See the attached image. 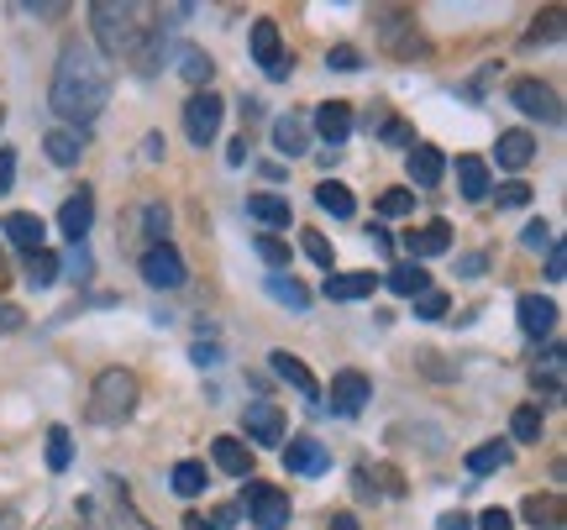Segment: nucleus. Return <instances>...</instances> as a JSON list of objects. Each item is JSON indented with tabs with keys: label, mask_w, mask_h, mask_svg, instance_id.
Here are the masks:
<instances>
[{
	"label": "nucleus",
	"mask_w": 567,
	"mask_h": 530,
	"mask_svg": "<svg viewBox=\"0 0 567 530\" xmlns=\"http://www.w3.org/2000/svg\"><path fill=\"white\" fill-rule=\"evenodd\" d=\"M42 147H48V158L59 168H74L84 158V132H74V126H53L48 137H42Z\"/></svg>",
	"instance_id": "obj_22"
},
{
	"label": "nucleus",
	"mask_w": 567,
	"mask_h": 530,
	"mask_svg": "<svg viewBox=\"0 0 567 530\" xmlns=\"http://www.w3.org/2000/svg\"><path fill=\"white\" fill-rule=\"evenodd\" d=\"M520 242H526V247H536V252H542V247H551V242H557V237H551V226H547V221H530L526 231H520Z\"/></svg>",
	"instance_id": "obj_47"
},
{
	"label": "nucleus",
	"mask_w": 567,
	"mask_h": 530,
	"mask_svg": "<svg viewBox=\"0 0 567 530\" xmlns=\"http://www.w3.org/2000/svg\"><path fill=\"white\" fill-rule=\"evenodd\" d=\"M69 463H74V447H69V430H63V426H48V468L63 472Z\"/></svg>",
	"instance_id": "obj_37"
},
{
	"label": "nucleus",
	"mask_w": 567,
	"mask_h": 530,
	"mask_svg": "<svg viewBox=\"0 0 567 530\" xmlns=\"http://www.w3.org/2000/svg\"><path fill=\"white\" fill-rule=\"evenodd\" d=\"M446 310H452V300H446L442 289H425V294H415V321H442Z\"/></svg>",
	"instance_id": "obj_39"
},
{
	"label": "nucleus",
	"mask_w": 567,
	"mask_h": 530,
	"mask_svg": "<svg viewBox=\"0 0 567 530\" xmlns=\"http://www.w3.org/2000/svg\"><path fill=\"white\" fill-rule=\"evenodd\" d=\"M331 530H363V526H358L352 515H331Z\"/></svg>",
	"instance_id": "obj_58"
},
{
	"label": "nucleus",
	"mask_w": 567,
	"mask_h": 530,
	"mask_svg": "<svg viewBox=\"0 0 567 530\" xmlns=\"http://www.w3.org/2000/svg\"><path fill=\"white\" fill-rule=\"evenodd\" d=\"M274 147H279L284 158H300L305 147H310V122L305 116H279L274 122Z\"/></svg>",
	"instance_id": "obj_24"
},
{
	"label": "nucleus",
	"mask_w": 567,
	"mask_h": 530,
	"mask_svg": "<svg viewBox=\"0 0 567 530\" xmlns=\"http://www.w3.org/2000/svg\"><path fill=\"white\" fill-rule=\"evenodd\" d=\"M520 515H526V526H536V530H563L567 526V510H563L557 493H530L526 505H520Z\"/></svg>",
	"instance_id": "obj_21"
},
{
	"label": "nucleus",
	"mask_w": 567,
	"mask_h": 530,
	"mask_svg": "<svg viewBox=\"0 0 567 530\" xmlns=\"http://www.w3.org/2000/svg\"><path fill=\"white\" fill-rule=\"evenodd\" d=\"M142 279H147L153 289H179L184 279H189V268H184L179 247H174V242L147 247V252H142Z\"/></svg>",
	"instance_id": "obj_5"
},
{
	"label": "nucleus",
	"mask_w": 567,
	"mask_h": 530,
	"mask_svg": "<svg viewBox=\"0 0 567 530\" xmlns=\"http://www.w3.org/2000/svg\"><path fill=\"white\" fill-rule=\"evenodd\" d=\"M0 122H6V105H0Z\"/></svg>",
	"instance_id": "obj_61"
},
{
	"label": "nucleus",
	"mask_w": 567,
	"mask_h": 530,
	"mask_svg": "<svg viewBox=\"0 0 567 530\" xmlns=\"http://www.w3.org/2000/svg\"><path fill=\"white\" fill-rule=\"evenodd\" d=\"M436 530H473V520H467L463 510H452V515H442V520H436Z\"/></svg>",
	"instance_id": "obj_52"
},
{
	"label": "nucleus",
	"mask_w": 567,
	"mask_h": 530,
	"mask_svg": "<svg viewBox=\"0 0 567 530\" xmlns=\"http://www.w3.org/2000/svg\"><path fill=\"white\" fill-rule=\"evenodd\" d=\"M243 430L247 441H258V447H284V409L274 399H252L243 409Z\"/></svg>",
	"instance_id": "obj_8"
},
{
	"label": "nucleus",
	"mask_w": 567,
	"mask_h": 530,
	"mask_svg": "<svg viewBox=\"0 0 567 530\" xmlns=\"http://www.w3.org/2000/svg\"><path fill=\"white\" fill-rule=\"evenodd\" d=\"M305 258H310V263H321V268L337 263V252H331V242H326L321 231H305Z\"/></svg>",
	"instance_id": "obj_42"
},
{
	"label": "nucleus",
	"mask_w": 567,
	"mask_h": 530,
	"mask_svg": "<svg viewBox=\"0 0 567 530\" xmlns=\"http://www.w3.org/2000/svg\"><path fill=\"white\" fill-rule=\"evenodd\" d=\"M247 216L264 226H289V200H279V195H247Z\"/></svg>",
	"instance_id": "obj_30"
},
{
	"label": "nucleus",
	"mask_w": 567,
	"mask_h": 530,
	"mask_svg": "<svg viewBox=\"0 0 567 530\" xmlns=\"http://www.w3.org/2000/svg\"><path fill=\"white\" fill-rule=\"evenodd\" d=\"M389 289H394L400 300H415V294L431 289V273H425L421 263H400V268H389Z\"/></svg>",
	"instance_id": "obj_28"
},
{
	"label": "nucleus",
	"mask_w": 567,
	"mask_h": 530,
	"mask_svg": "<svg viewBox=\"0 0 567 530\" xmlns=\"http://www.w3.org/2000/svg\"><path fill=\"white\" fill-rule=\"evenodd\" d=\"M268 363H274V373H279L284 384L295 388V394H305V399H321V384H316V373H310V367L300 363V357H295V352H268Z\"/></svg>",
	"instance_id": "obj_16"
},
{
	"label": "nucleus",
	"mask_w": 567,
	"mask_h": 530,
	"mask_svg": "<svg viewBox=\"0 0 567 530\" xmlns=\"http://www.w3.org/2000/svg\"><path fill=\"white\" fill-rule=\"evenodd\" d=\"M509 457H515V451H509L505 441H484V447H473V451H467L463 463H467V472H473V478H488V472L509 468Z\"/></svg>",
	"instance_id": "obj_25"
},
{
	"label": "nucleus",
	"mask_w": 567,
	"mask_h": 530,
	"mask_svg": "<svg viewBox=\"0 0 567 530\" xmlns=\"http://www.w3.org/2000/svg\"><path fill=\"white\" fill-rule=\"evenodd\" d=\"M11 284V263H6V252H0V289Z\"/></svg>",
	"instance_id": "obj_60"
},
{
	"label": "nucleus",
	"mask_w": 567,
	"mask_h": 530,
	"mask_svg": "<svg viewBox=\"0 0 567 530\" xmlns=\"http://www.w3.org/2000/svg\"><path fill=\"white\" fill-rule=\"evenodd\" d=\"M105 101H111V63H105L95 48L69 42V48L59 53V69H53L48 105H53L74 132H84V126L105 111Z\"/></svg>",
	"instance_id": "obj_1"
},
{
	"label": "nucleus",
	"mask_w": 567,
	"mask_h": 530,
	"mask_svg": "<svg viewBox=\"0 0 567 530\" xmlns=\"http://www.w3.org/2000/svg\"><path fill=\"white\" fill-rule=\"evenodd\" d=\"M484 268H488V258H484V252H467V258H463V273H467V279H478Z\"/></svg>",
	"instance_id": "obj_54"
},
{
	"label": "nucleus",
	"mask_w": 567,
	"mask_h": 530,
	"mask_svg": "<svg viewBox=\"0 0 567 530\" xmlns=\"http://www.w3.org/2000/svg\"><path fill=\"white\" fill-rule=\"evenodd\" d=\"M59 273H63V263H59V258H53V252H48V247L27 258V279H32V289H48V284H53V279H59Z\"/></svg>",
	"instance_id": "obj_32"
},
{
	"label": "nucleus",
	"mask_w": 567,
	"mask_h": 530,
	"mask_svg": "<svg viewBox=\"0 0 567 530\" xmlns=\"http://www.w3.org/2000/svg\"><path fill=\"white\" fill-rule=\"evenodd\" d=\"M373 126H379V137H384L389 147H405V153L415 147V132H410V122H400V116H379Z\"/></svg>",
	"instance_id": "obj_38"
},
{
	"label": "nucleus",
	"mask_w": 567,
	"mask_h": 530,
	"mask_svg": "<svg viewBox=\"0 0 567 530\" xmlns=\"http://www.w3.org/2000/svg\"><path fill=\"white\" fill-rule=\"evenodd\" d=\"M137 399H142L137 373H132V367H105L101 378H95V388H90L84 420H90V426H122V420H132Z\"/></svg>",
	"instance_id": "obj_3"
},
{
	"label": "nucleus",
	"mask_w": 567,
	"mask_h": 530,
	"mask_svg": "<svg viewBox=\"0 0 567 530\" xmlns=\"http://www.w3.org/2000/svg\"><path fill=\"white\" fill-rule=\"evenodd\" d=\"M530 158H536V137L530 132H499V168H509V174H520V168H530Z\"/></svg>",
	"instance_id": "obj_23"
},
{
	"label": "nucleus",
	"mask_w": 567,
	"mask_h": 530,
	"mask_svg": "<svg viewBox=\"0 0 567 530\" xmlns=\"http://www.w3.org/2000/svg\"><path fill=\"white\" fill-rule=\"evenodd\" d=\"M174 493H179V499L205 493V463H195V457H189V463H179V468H174Z\"/></svg>",
	"instance_id": "obj_33"
},
{
	"label": "nucleus",
	"mask_w": 567,
	"mask_h": 530,
	"mask_svg": "<svg viewBox=\"0 0 567 530\" xmlns=\"http://www.w3.org/2000/svg\"><path fill=\"white\" fill-rule=\"evenodd\" d=\"M21 321H27V315H21L17 305H0V336H11V331H21Z\"/></svg>",
	"instance_id": "obj_51"
},
{
	"label": "nucleus",
	"mask_w": 567,
	"mask_h": 530,
	"mask_svg": "<svg viewBox=\"0 0 567 530\" xmlns=\"http://www.w3.org/2000/svg\"><path fill=\"white\" fill-rule=\"evenodd\" d=\"M284 468L300 472V478H316V472L331 468V451H326L316 436H289V447H284Z\"/></svg>",
	"instance_id": "obj_11"
},
{
	"label": "nucleus",
	"mask_w": 567,
	"mask_h": 530,
	"mask_svg": "<svg viewBox=\"0 0 567 530\" xmlns=\"http://www.w3.org/2000/svg\"><path fill=\"white\" fill-rule=\"evenodd\" d=\"M415 210V195L410 189H384L379 195V216H410Z\"/></svg>",
	"instance_id": "obj_40"
},
{
	"label": "nucleus",
	"mask_w": 567,
	"mask_h": 530,
	"mask_svg": "<svg viewBox=\"0 0 567 530\" xmlns=\"http://www.w3.org/2000/svg\"><path fill=\"white\" fill-rule=\"evenodd\" d=\"M405 168H410V184H421V189H431V184H442V174H446V158L436 153V147H410L405 153Z\"/></svg>",
	"instance_id": "obj_20"
},
{
	"label": "nucleus",
	"mask_w": 567,
	"mask_h": 530,
	"mask_svg": "<svg viewBox=\"0 0 567 530\" xmlns=\"http://www.w3.org/2000/svg\"><path fill=\"white\" fill-rule=\"evenodd\" d=\"M547 279H551V284H563V279H567V247L563 242L547 247Z\"/></svg>",
	"instance_id": "obj_46"
},
{
	"label": "nucleus",
	"mask_w": 567,
	"mask_h": 530,
	"mask_svg": "<svg viewBox=\"0 0 567 530\" xmlns=\"http://www.w3.org/2000/svg\"><path fill=\"white\" fill-rule=\"evenodd\" d=\"M210 457H216V468L231 472V478H252V451H247V441H237V436H216V441H210Z\"/></svg>",
	"instance_id": "obj_19"
},
{
	"label": "nucleus",
	"mask_w": 567,
	"mask_h": 530,
	"mask_svg": "<svg viewBox=\"0 0 567 530\" xmlns=\"http://www.w3.org/2000/svg\"><path fill=\"white\" fill-rule=\"evenodd\" d=\"M373 289H379V273H326V300H337V305L368 300Z\"/></svg>",
	"instance_id": "obj_18"
},
{
	"label": "nucleus",
	"mask_w": 567,
	"mask_h": 530,
	"mask_svg": "<svg viewBox=\"0 0 567 530\" xmlns=\"http://www.w3.org/2000/svg\"><path fill=\"white\" fill-rule=\"evenodd\" d=\"M326 69H337V74H352V69H363V53H358V48H347V42H337V48L326 53Z\"/></svg>",
	"instance_id": "obj_41"
},
{
	"label": "nucleus",
	"mask_w": 567,
	"mask_h": 530,
	"mask_svg": "<svg viewBox=\"0 0 567 530\" xmlns=\"http://www.w3.org/2000/svg\"><path fill=\"white\" fill-rule=\"evenodd\" d=\"M509 105H520L536 122H563V105H557V90L542 80H515L509 84Z\"/></svg>",
	"instance_id": "obj_7"
},
{
	"label": "nucleus",
	"mask_w": 567,
	"mask_h": 530,
	"mask_svg": "<svg viewBox=\"0 0 567 530\" xmlns=\"http://www.w3.org/2000/svg\"><path fill=\"white\" fill-rule=\"evenodd\" d=\"M237 515H243V505H221V510H216V520H210V530H226Z\"/></svg>",
	"instance_id": "obj_53"
},
{
	"label": "nucleus",
	"mask_w": 567,
	"mask_h": 530,
	"mask_svg": "<svg viewBox=\"0 0 567 530\" xmlns=\"http://www.w3.org/2000/svg\"><path fill=\"white\" fill-rule=\"evenodd\" d=\"M247 515H252V526L284 530L289 526V493L274 489V484H252L247 489Z\"/></svg>",
	"instance_id": "obj_9"
},
{
	"label": "nucleus",
	"mask_w": 567,
	"mask_h": 530,
	"mask_svg": "<svg viewBox=\"0 0 567 530\" xmlns=\"http://www.w3.org/2000/svg\"><path fill=\"white\" fill-rule=\"evenodd\" d=\"M195 363H200V367H216V363H221V352L205 347V342H200V347H195Z\"/></svg>",
	"instance_id": "obj_56"
},
{
	"label": "nucleus",
	"mask_w": 567,
	"mask_h": 530,
	"mask_svg": "<svg viewBox=\"0 0 567 530\" xmlns=\"http://www.w3.org/2000/svg\"><path fill=\"white\" fill-rule=\"evenodd\" d=\"M368 237H373V247H379V252H394V237H389V231H379V226H373Z\"/></svg>",
	"instance_id": "obj_57"
},
{
	"label": "nucleus",
	"mask_w": 567,
	"mask_h": 530,
	"mask_svg": "<svg viewBox=\"0 0 567 530\" xmlns=\"http://www.w3.org/2000/svg\"><path fill=\"white\" fill-rule=\"evenodd\" d=\"M6 237L32 258V252H42V237H48V226H42V216H32V210H11L6 216Z\"/></svg>",
	"instance_id": "obj_17"
},
{
	"label": "nucleus",
	"mask_w": 567,
	"mask_h": 530,
	"mask_svg": "<svg viewBox=\"0 0 567 530\" xmlns=\"http://www.w3.org/2000/svg\"><path fill=\"white\" fill-rule=\"evenodd\" d=\"M405 252L421 263V258H442V252H452V226L446 221H425L415 226V231H405Z\"/></svg>",
	"instance_id": "obj_13"
},
{
	"label": "nucleus",
	"mask_w": 567,
	"mask_h": 530,
	"mask_svg": "<svg viewBox=\"0 0 567 530\" xmlns=\"http://www.w3.org/2000/svg\"><path fill=\"white\" fill-rule=\"evenodd\" d=\"M530 384L542 388L547 399H563V347H547V363L530 367Z\"/></svg>",
	"instance_id": "obj_26"
},
{
	"label": "nucleus",
	"mask_w": 567,
	"mask_h": 530,
	"mask_svg": "<svg viewBox=\"0 0 567 530\" xmlns=\"http://www.w3.org/2000/svg\"><path fill=\"white\" fill-rule=\"evenodd\" d=\"M368 399H373V384H368V373L347 367V373H337V378H331V409H337V415H358Z\"/></svg>",
	"instance_id": "obj_12"
},
{
	"label": "nucleus",
	"mask_w": 567,
	"mask_h": 530,
	"mask_svg": "<svg viewBox=\"0 0 567 530\" xmlns=\"http://www.w3.org/2000/svg\"><path fill=\"white\" fill-rule=\"evenodd\" d=\"M252 247H258V258H264L268 268H289V247H284L279 237H258Z\"/></svg>",
	"instance_id": "obj_43"
},
{
	"label": "nucleus",
	"mask_w": 567,
	"mask_h": 530,
	"mask_svg": "<svg viewBox=\"0 0 567 530\" xmlns=\"http://www.w3.org/2000/svg\"><path fill=\"white\" fill-rule=\"evenodd\" d=\"M0 530H17V510L11 505H0Z\"/></svg>",
	"instance_id": "obj_59"
},
{
	"label": "nucleus",
	"mask_w": 567,
	"mask_h": 530,
	"mask_svg": "<svg viewBox=\"0 0 567 530\" xmlns=\"http://www.w3.org/2000/svg\"><path fill=\"white\" fill-rule=\"evenodd\" d=\"M184 80L195 84V90H205L210 84V74H216V63H210V53H200V48H184Z\"/></svg>",
	"instance_id": "obj_35"
},
{
	"label": "nucleus",
	"mask_w": 567,
	"mask_h": 530,
	"mask_svg": "<svg viewBox=\"0 0 567 530\" xmlns=\"http://www.w3.org/2000/svg\"><path fill=\"white\" fill-rule=\"evenodd\" d=\"M515 315H520V331H526L530 342L551 336V326H557V305H551V300H542V294H520Z\"/></svg>",
	"instance_id": "obj_15"
},
{
	"label": "nucleus",
	"mask_w": 567,
	"mask_h": 530,
	"mask_svg": "<svg viewBox=\"0 0 567 530\" xmlns=\"http://www.w3.org/2000/svg\"><path fill=\"white\" fill-rule=\"evenodd\" d=\"M95 226V189H74L69 200L59 205V231L69 237V242H84V231Z\"/></svg>",
	"instance_id": "obj_10"
},
{
	"label": "nucleus",
	"mask_w": 567,
	"mask_h": 530,
	"mask_svg": "<svg viewBox=\"0 0 567 530\" xmlns=\"http://www.w3.org/2000/svg\"><path fill=\"white\" fill-rule=\"evenodd\" d=\"M221 116H226L221 95H216V90H195V95L184 101V137L195 147H210L216 132H221Z\"/></svg>",
	"instance_id": "obj_4"
},
{
	"label": "nucleus",
	"mask_w": 567,
	"mask_h": 530,
	"mask_svg": "<svg viewBox=\"0 0 567 530\" xmlns=\"http://www.w3.org/2000/svg\"><path fill=\"white\" fill-rule=\"evenodd\" d=\"M11 184H17V153H11V147H0V195H6Z\"/></svg>",
	"instance_id": "obj_49"
},
{
	"label": "nucleus",
	"mask_w": 567,
	"mask_h": 530,
	"mask_svg": "<svg viewBox=\"0 0 567 530\" xmlns=\"http://www.w3.org/2000/svg\"><path fill=\"white\" fill-rule=\"evenodd\" d=\"M478 530H515V520H509V515L499 510V505H494V510L478 515Z\"/></svg>",
	"instance_id": "obj_50"
},
{
	"label": "nucleus",
	"mask_w": 567,
	"mask_h": 530,
	"mask_svg": "<svg viewBox=\"0 0 567 530\" xmlns=\"http://www.w3.org/2000/svg\"><path fill=\"white\" fill-rule=\"evenodd\" d=\"M226 164H231V168H243V164H247V137H237V143L226 147Z\"/></svg>",
	"instance_id": "obj_55"
},
{
	"label": "nucleus",
	"mask_w": 567,
	"mask_h": 530,
	"mask_svg": "<svg viewBox=\"0 0 567 530\" xmlns=\"http://www.w3.org/2000/svg\"><path fill=\"white\" fill-rule=\"evenodd\" d=\"M542 21H547V27H530V32H526V48H536V42H551L557 32H563V27H557V21H563V11H547Z\"/></svg>",
	"instance_id": "obj_45"
},
{
	"label": "nucleus",
	"mask_w": 567,
	"mask_h": 530,
	"mask_svg": "<svg viewBox=\"0 0 567 530\" xmlns=\"http://www.w3.org/2000/svg\"><path fill=\"white\" fill-rule=\"evenodd\" d=\"M310 126L326 137V147H337V153H342V143L352 137V105H347V101H326L321 111L310 116Z\"/></svg>",
	"instance_id": "obj_14"
},
{
	"label": "nucleus",
	"mask_w": 567,
	"mask_h": 530,
	"mask_svg": "<svg viewBox=\"0 0 567 530\" xmlns=\"http://www.w3.org/2000/svg\"><path fill=\"white\" fill-rule=\"evenodd\" d=\"M105 530H153L147 520L137 515V505H132V493L116 489V505H111V526Z\"/></svg>",
	"instance_id": "obj_31"
},
{
	"label": "nucleus",
	"mask_w": 567,
	"mask_h": 530,
	"mask_svg": "<svg viewBox=\"0 0 567 530\" xmlns=\"http://www.w3.org/2000/svg\"><path fill=\"white\" fill-rule=\"evenodd\" d=\"M509 436H515V441H542V409L536 405L515 409V415H509Z\"/></svg>",
	"instance_id": "obj_34"
},
{
	"label": "nucleus",
	"mask_w": 567,
	"mask_h": 530,
	"mask_svg": "<svg viewBox=\"0 0 567 530\" xmlns=\"http://www.w3.org/2000/svg\"><path fill=\"white\" fill-rule=\"evenodd\" d=\"M153 11L147 6H132V0H95L90 6V27H95V53L101 59H126L137 63L142 74L153 69V59H158V38L163 27L158 21H147Z\"/></svg>",
	"instance_id": "obj_2"
},
{
	"label": "nucleus",
	"mask_w": 567,
	"mask_h": 530,
	"mask_svg": "<svg viewBox=\"0 0 567 530\" xmlns=\"http://www.w3.org/2000/svg\"><path fill=\"white\" fill-rule=\"evenodd\" d=\"M457 184H463V200H484L488 189H494L484 158H457Z\"/></svg>",
	"instance_id": "obj_29"
},
{
	"label": "nucleus",
	"mask_w": 567,
	"mask_h": 530,
	"mask_svg": "<svg viewBox=\"0 0 567 530\" xmlns=\"http://www.w3.org/2000/svg\"><path fill=\"white\" fill-rule=\"evenodd\" d=\"M268 294H274L279 305H295V310L310 305V289L295 284V279H284V273H274V279H268Z\"/></svg>",
	"instance_id": "obj_36"
},
{
	"label": "nucleus",
	"mask_w": 567,
	"mask_h": 530,
	"mask_svg": "<svg viewBox=\"0 0 567 530\" xmlns=\"http://www.w3.org/2000/svg\"><path fill=\"white\" fill-rule=\"evenodd\" d=\"M499 205H505V210H515V205H530V184L526 179L499 184Z\"/></svg>",
	"instance_id": "obj_44"
},
{
	"label": "nucleus",
	"mask_w": 567,
	"mask_h": 530,
	"mask_svg": "<svg viewBox=\"0 0 567 530\" xmlns=\"http://www.w3.org/2000/svg\"><path fill=\"white\" fill-rule=\"evenodd\" d=\"M163 231H168V210H163V205H147V237H153V247L163 242Z\"/></svg>",
	"instance_id": "obj_48"
},
{
	"label": "nucleus",
	"mask_w": 567,
	"mask_h": 530,
	"mask_svg": "<svg viewBox=\"0 0 567 530\" xmlns=\"http://www.w3.org/2000/svg\"><path fill=\"white\" fill-rule=\"evenodd\" d=\"M252 59L264 63V74L268 80H289V69H295V59L284 53V42H279V21H252Z\"/></svg>",
	"instance_id": "obj_6"
},
{
	"label": "nucleus",
	"mask_w": 567,
	"mask_h": 530,
	"mask_svg": "<svg viewBox=\"0 0 567 530\" xmlns=\"http://www.w3.org/2000/svg\"><path fill=\"white\" fill-rule=\"evenodd\" d=\"M316 205H321L326 216H337V221H347V216L358 210V200H352V189H347L342 179H326L321 189H316Z\"/></svg>",
	"instance_id": "obj_27"
}]
</instances>
